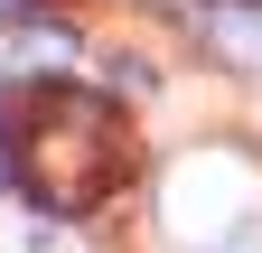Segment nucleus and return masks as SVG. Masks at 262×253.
<instances>
[{"instance_id":"obj_4","label":"nucleus","mask_w":262,"mask_h":253,"mask_svg":"<svg viewBox=\"0 0 262 253\" xmlns=\"http://www.w3.org/2000/svg\"><path fill=\"white\" fill-rule=\"evenodd\" d=\"M0 19H28V0H0Z\"/></svg>"},{"instance_id":"obj_3","label":"nucleus","mask_w":262,"mask_h":253,"mask_svg":"<svg viewBox=\"0 0 262 253\" xmlns=\"http://www.w3.org/2000/svg\"><path fill=\"white\" fill-rule=\"evenodd\" d=\"M206 28H215L225 56H262V10H244V0H234V10H215Z\"/></svg>"},{"instance_id":"obj_2","label":"nucleus","mask_w":262,"mask_h":253,"mask_svg":"<svg viewBox=\"0 0 262 253\" xmlns=\"http://www.w3.org/2000/svg\"><path fill=\"white\" fill-rule=\"evenodd\" d=\"M75 38H66V28H47V19H19V75H38V85H66L75 75Z\"/></svg>"},{"instance_id":"obj_1","label":"nucleus","mask_w":262,"mask_h":253,"mask_svg":"<svg viewBox=\"0 0 262 253\" xmlns=\"http://www.w3.org/2000/svg\"><path fill=\"white\" fill-rule=\"evenodd\" d=\"M10 169H19V187H28L47 216H94V206L122 187L131 141H122V122L103 113V94H84V85H47L38 103H28V122H19Z\"/></svg>"}]
</instances>
